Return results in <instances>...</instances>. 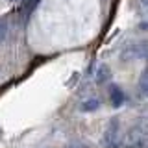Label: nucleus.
<instances>
[{
	"label": "nucleus",
	"mask_w": 148,
	"mask_h": 148,
	"mask_svg": "<svg viewBox=\"0 0 148 148\" xmlns=\"http://www.w3.org/2000/svg\"><path fill=\"white\" fill-rule=\"evenodd\" d=\"M109 96H111V104H113V108H119V106L124 104V92H122V89H120L119 85H115V83L109 85Z\"/></svg>",
	"instance_id": "f257e3e1"
},
{
	"label": "nucleus",
	"mask_w": 148,
	"mask_h": 148,
	"mask_svg": "<svg viewBox=\"0 0 148 148\" xmlns=\"http://www.w3.org/2000/svg\"><path fill=\"white\" fill-rule=\"evenodd\" d=\"M0 135H2V132H0Z\"/></svg>",
	"instance_id": "39448f33"
},
{
	"label": "nucleus",
	"mask_w": 148,
	"mask_h": 148,
	"mask_svg": "<svg viewBox=\"0 0 148 148\" xmlns=\"http://www.w3.org/2000/svg\"><path fill=\"white\" fill-rule=\"evenodd\" d=\"M98 108V100H87V102H83L82 104V109L83 111H92V109H96Z\"/></svg>",
	"instance_id": "7ed1b4c3"
},
{
	"label": "nucleus",
	"mask_w": 148,
	"mask_h": 148,
	"mask_svg": "<svg viewBox=\"0 0 148 148\" xmlns=\"http://www.w3.org/2000/svg\"><path fill=\"white\" fill-rule=\"evenodd\" d=\"M139 85H141V91H143V95H146V96H148V69H146V71L141 74V80H139Z\"/></svg>",
	"instance_id": "f03ea898"
},
{
	"label": "nucleus",
	"mask_w": 148,
	"mask_h": 148,
	"mask_svg": "<svg viewBox=\"0 0 148 148\" xmlns=\"http://www.w3.org/2000/svg\"><path fill=\"white\" fill-rule=\"evenodd\" d=\"M8 35V24L4 21H0V41H4Z\"/></svg>",
	"instance_id": "20e7f679"
}]
</instances>
